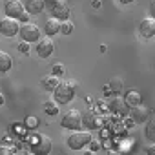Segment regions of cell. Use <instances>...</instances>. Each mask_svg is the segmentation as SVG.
Segmentation results:
<instances>
[{
  "label": "cell",
  "mask_w": 155,
  "mask_h": 155,
  "mask_svg": "<svg viewBox=\"0 0 155 155\" xmlns=\"http://www.w3.org/2000/svg\"><path fill=\"white\" fill-rule=\"evenodd\" d=\"M75 91H77V82L75 81H60L58 86L55 88L53 95H55V101L58 104H68V102L73 101Z\"/></svg>",
  "instance_id": "obj_1"
},
{
  "label": "cell",
  "mask_w": 155,
  "mask_h": 155,
  "mask_svg": "<svg viewBox=\"0 0 155 155\" xmlns=\"http://www.w3.org/2000/svg\"><path fill=\"white\" fill-rule=\"evenodd\" d=\"M46 8L51 13V18L66 22L69 18V6L66 0H46Z\"/></svg>",
  "instance_id": "obj_2"
},
{
  "label": "cell",
  "mask_w": 155,
  "mask_h": 155,
  "mask_svg": "<svg viewBox=\"0 0 155 155\" xmlns=\"http://www.w3.org/2000/svg\"><path fill=\"white\" fill-rule=\"evenodd\" d=\"M60 126L66 128V130H71V131H77L81 126H82V113L79 110H68L64 115H62V120H60Z\"/></svg>",
  "instance_id": "obj_3"
},
{
  "label": "cell",
  "mask_w": 155,
  "mask_h": 155,
  "mask_svg": "<svg viewBox=\"0 0 155 155\" xmlns=\"http://www.w3.org/2000/svg\"><path fill=\"white\" fill-rule=\"evenodd\" d=\"M93 139H91V135H90V131H73L69 137H68V146L71 148V150H82V148H86V146H90V142H91Z\"/></svg>",
  "instance_id": "obj_4"
},
{
  "label": "cell",
  "mask_w": 155,
  "mask_h": 155,
  "mask_svg": "<svg viewBox=\"0 0 155 155\" xmlns=\"http://www.w3.org/2000/svg\"><path fill=\"white\" fill-rule=\"evenodd\" d=\"M31 151L35 153V155H48L49 151H51V139L48 137V135H35V137H31Z\"/></svg>",
  "instance_id": "obj_5"
},
{
  "label": "cell",
  "mask_w": 155,
  "mask_h": 155,
  "mask_svg": "<svg viewBox=\"0 0 155 155\" xmlns=\"http://www.w3.org/2000/svg\"><path fill=\"white\" fill-rule=\"evenodd\" d=\"M20 37H22V40L24 42H38L40 40V28L37 26V24H33V22H28V24H22L20 26Z\"/></svg>",
  "instance_id": "obj_6"
},
{
  "label": "cell",
  "mask_w": 155,
  "mask_h": 155,
  "mask_svg": "<svg viewBox=\"0 0 155 155\" xmlns=\"http://www.w3.org/2000/svg\"><path fill=\"white\" fill-rule=\"evenodd\" d=\"M4 11H6V17L18 20L20 15L26 11V8H24V2H22V0H8L6 6H4Z\"/></svg>",
  "instance_id": "obj_7"
},
{
  "label": "cell",
  "mask_w": 155,
  "mask_h": 155,
  "mask_svg": "<svg viewBox=\"0 0 155 155\" xmlns=\"http://www.w3.org/2000/svg\"><path fill=\"white\" fill-rule=\"evenodd\" d=\"M18 31H20L18 20L9 18V17H6V18L0 20V35H4V37H15Z\"/></svg>",
  "instance_id": "obj_8"
},
{
  "label": "cell",
  "mask_w": 155,
  "mask_h": 155,
  "mask_svg": "<svg viewBox=\"0 0 155 155\" xmlns=\"http://www.w3.org/2000/svg\"><path fill=\"white\" fill-rule=\"evenodd\" d=\"M108 108H110V111L115 113V115H126V113L130 111V106L126 104V101H124L120 95H113V97L110 99V102H108Z\"/></svg>",
  "instance_id": "obj_9"
},
{
  "label": "cell",
  "mask_w": 155,
  "mask_h": 155,
  "mask_svg": "<svg viewBox=\"0 0 155 155\" xmlns=\"http://www.w3.org/2000/svg\"><path fill=\"white\" fill-rule=\"evenodd\" d=\"M53 49H55V44H53L51 38H40V40L37 42V53H38L40 58H48V57H51Z\"/></svg>",
  "instance_id": "obj_10"
},
{
  "label": "cell",
  "mask_w": 155,
  "mask_h": 155,
  "mask_svg": "<svg viewBox=\"0 0 155 155\" xmlns=\"http://www.w3.org/2000/svg\"><path fill=\"white\" fill-rule=\"evenodd\" d=\"M82 124H84L88 130H99L101 124H102V119L91 110V111H86V113L82 115Z\"/></svg>",
  "instance_id": "obj_11"
},
{
  "label": "cell",
  "mask_w": 155,
  "mask_h": 155,
  "mask_svg": "<svg viewBox=\"0 0 155 155\" xmlns=\"http://www.w3.org/2000/svg\"><path fill=\"white\" fill-rule=\"evenodd\" d=\"M130 111H131V119H133V122H139V124L146 122V120H148V117H150V110H148L146 106H142V104L133 106Z\"/></svg>",
  "instance_id": "obj_12"
},
{
  "label": "cell",
  "mask_w": 155,
  "mask_h": 155,
  "mask_svg": "<svg viewBox=\"0 0 155 155\" xmlns=\"http://www.w3.org/2000/svg\"><path fill=\"white\" fill-rule=\"evenodd\" d=\"M139 33L144 38H151L155 35V20L153 18H142L139 26Z\"/></svg>",
  "instance_id": "obj_13"
},
{
  "label": "cell",
  "mask_w": 155,
  "mask_h": 155,
  "mask_svg": "<svg viewBox=\"0 0 155 155\" xmlns=\"http://www.w3.org/2000/svg\"><path fill=\"white\" fill-rule=\"evenodd\" d=\"M44 6H46L44 0H26V2H24V8H26V11H28L29 15H38V13H42Z\"/></svg>",
  "instance_id": "obj_14"
},
{
  "label": "cell",
  "mask_w": 155,
  "mask_h": 155,
  "mask_svg": "<svg viewBox=\"0 0 155 155\" xmlns=\"http://www.w3.org/2000/svg\"><path fill=\"white\" fill-rule=\"evenodd\" d=\"M60 20H57V18H48L46 22H44V33L48 35V37H53V35H58L60 33Z\"/></svg>",
  "instance_id": "obj_15"
},
{
  "label": "cell",
  "mask_w": 155,
  "mask_h": 155,
  "mask_svg": "<svg viewBox=\"0 0 155 155\" xmlns=\"http://www.w3.org/2000/svg\"><path fill=\"white\" fill-rule=\"evenodd\" d=\"M124 101H126V104H128L130 108H133V106H139V104L142 102V97H140V93H139V91L130 90V91H126Z\"/></svg>",
  "instance_id": "obj_16"
},
{
  "label": "cell",
  "mask_w": 155,
  "mask_h": 155,
  "mask_svg": "<svg viewBox=\"0 0 155 155\" xmlns=\"http://www.w3.org/2000/svg\"><path fill=\"white\" fill-rule=\"evenodd\" d=\"M108 86H110V90H111L113 95H120L124 91V82H122L120 77H111V81H110Z\"/></svg>",
  "instance_id": "obj_17"
},
{
  "label": "cell",
  "mask_w": 155,
  "mask_h": 155,
  "mask_svg": "<svg viewBox=\"0 0 155 155\" xmlns=\"http://www.w3.org/2000/svg\"><path fill=\"white\" fill-rule=\"evenodd\" d=\"M58 77H55V75H48V77H44L42 79V88L44 90H48V91H55V88L58 86Z\"/></svg>",
  "instance_id": "obj_18"
},
{
  "label": "cell",
  "mask_w": 155,
  "mask_h": 155,
  "mask_svg": "<svg viewBox=\"0 0 155 155\" xmlns=\"http://www.w3.org/2000/svg\"><path fill=\"white\" fill-rule=\"evenodd\" d=\"M11 66H13V60H11V57H9L6 51H2V49H0V73H6V71H9V69H11Z\"/></svg>",
  "instance_id": "obj_19"
},
{
  "label": "cell",
  "mask_w": 155,
  "mask_h": 155,
  "mask_svg": "<svg viewBox=\"0 0 155 155\" xmlns=\"http://www.w3.org/2000/svg\"><path fill=\"white\" fill-rule=\"evenodd\" d=\"M58 102L55 101V99H49V101H46L44 102V111L48 113V115H57L58 113Z\"/></svg>",
  "instance_id": "obj_20"
},
{
  "label": "cell",
  "mask_w": 155,
  "mask_h": 155,
  "mask_svg": "<svg viewBox=\"0 0 155 155\" xmlns=\"http://www.w3.org/2000/svg\"><path fill=\"white\" fill-rule=\"evenodd\" d=\"M146 137L150 139V140H155V117L148 122V126H146Z\"/></svg>",
  "instance_id": "obj_21"
},
{
  "label": "cell",
  "mask_w": 155,
  "mask_h": 155,
  "mask_svg": "<svg viewBox=\"0 0 155 155\" xmlns=\"http://www.w3.org/2000/svg\"><path fill=\"white\" fill-rule=\"evenodd\" d=\"M51 75H55V77H62L64 73H66V68H64V64H60V62H57V64H53V68H51Z\"/></svg>",
  "instance_id": "obj_22"
},
{
  "label": "cell",
  "mask_w": 155,
  "mask_h": 155,
  "mask_svg": "<svg viewBox=\"0 0 155 155\" xmlns=\"http://www.w3.org/2000/svg\"><path fill=\"white\" fill-rule=\"evenodd\" d=\"M24 124H26V128L33 130V128H37V126H38V119H37V117H26Z\"/></svg>",
  "instance_id": "obj_23"
},
{
  "label": "cell",
  "mask_w": 155,
  "mask_h": 155,
  "mask_svg": "<svg viewBox=\"0 0 155 155\" xmlns=\"http://www.w3.org/2000/svg\"><path fill=\"white\" fill-rule=\"evenodd\" d=\"M71 31H73V24H71V22H68V20H66V22H62V24H60V33L69 35Z\"/></svg>",
  "instance_id": "obj_24"
},
{
  "label": "cell",
  "mask_w": 155,
  "mask_h": 155,
  "mask_svg": "<svg viewBox=\"0 0 155 155\" xmlns=\"http://www.w3.org/2000/svg\"><path fill=\"white\" fill-rule=\"evenodd\" d=\"M17 48H18V51H22V53L29 55V42H24V40H22V42H18V46H17Z\"/></svg>",
  "instance_id": "obj_25"
},
{
  "label": "cell",
  "mask_w": 155,
  "mask_h": 155,
  "mask_svg": "<svg viewBox=\"0 0 155 155\" xmlns=\"http://www.w3.org/2000/svg\"><path fill=\"white\" fill-rule=\"evenodd\" d=\"M0 155H15V151L9 146H0Z\"/></svg>",
  "instance_id": "obj_26"
},
{
  "label": "cell",
  "mask_w": 155,
  "mask_h": 155,
  "mask_svg": "<svg viewBox=\"0 0 155 155\" xmlns=\"http://www.w3.org/2000/svg\"><path fill=\"white\" fill-rule=\"evenodd\" d=\"M18 22H24V24H28V22H29V13H28V11H24V13L20 15Z\"/></svg>",
  "instance_id": "obj_27"
},
{
  "label": "cell",
  "mask_w": 155,
  "mask_h": 155,
  "mask_svg": "<svg viewBox=\"0 0 155 155\" xmlns=\"http://www.w3.org/2000/svg\"><path fill=\"white\" fill-rule=\"evenodd\" d=\"M146 153L148 155H155V142H151V144L146 146Z\"/></svg>",
  "instance_id": "obj_28"
},
{
  "label": "cell",
  "mask_w": 155,
  "mask_h": 155,
  "mask_svg": "<svg viewBox=\"0 0 155 155\" xmlns=\"http://www.w3.org/2000/svg\"><path fill=\"white\" fill-rule=\"evenodd\" d=\"M150 13H151V18L155 20V0H151V2H150Z\"/></svg>",
  "instance_id": "obj_29"
},
{
  "label": "cell",
  "mask_w": 155,
  "mask_h": 155,
  "mask_svg": "<svg viewBox=\"0 0 155 155\" xmlns=\"http://www.w3.org/2000/svg\"><path fill=\"white\" fill-rule=\"evenodd\" d=\"M90 148H91V151H97V150L101 148V144H99L97 140H91V142H90Z\"/></svg>",
  "instance_id": "obj_30"
},
{
  "label": "cell",
  "mask_w": 155,
  "mask_h": 155,
  "mask_svg": "<svg viewBox=\"0 0 155 155\" xmlns=\"http://www.w3.org/2000/svg\"><path fill=\"white\" fill-rule=\"evenodd\" d=\"M91 4H93V8H99V6H101V0H93Z\"/></svg>",
  "instance_id": "obj_31"
},
{
  "label": "cell",
  "mask_w": 155,
  "mask_h": 155,
  "mask_svg": "<svg viewBox=\"0 0 155 155\" xmlns=\"http://www.w3.org/2000/svg\"><path fill=\"white\" fill-rule=\"evenodd\" d=\"M119 2H120V4H131L133 0H119Z\"/></svg>",
  "instance_id": "obj_32"
},
{
  "label": "cell",
  "mask_w": 155,
  "mask_h": 155,
  "mask_svg": "<svg viewBox=\"0 0 155 155\" xmlns=\"http://www.w3.org/2000/svg\"><path fill=\"white\" fill-rule=\"evenodd\" d=\"M108 155H122V153H120V151H110Z\"/></svg>",
  "instance_id": "obj_33"
},
{
  "label": "cell",
  "mask_w": 155,
  "mask_h": 155,
  "mask_svg": "<svg viewBox=\"0 0 155 155\" xmlns=\"http://www.w3.org/2000/svg\"><path fill=\"white\" fill-rule=\"evenodd\" d=\"M2 104H4V95L0 93V106H2Z\"/></svg>",
  "instance_id": "obj_34"
},
{
  "label": "cell",
  "mask_w": 155,
  "mask_h": 155,
  "mask_svg": "<svg viewBox=\"0 0 155 155\" xmlns=\"http://www.w3.org/2000/svg\"><path fill=\"white\" fill-rule=\"evenodd\" d=\"M84 155H93V151H86V153H84Z\"/></svg>",
  "instance_id": "obj_35"
}]
</instances>
